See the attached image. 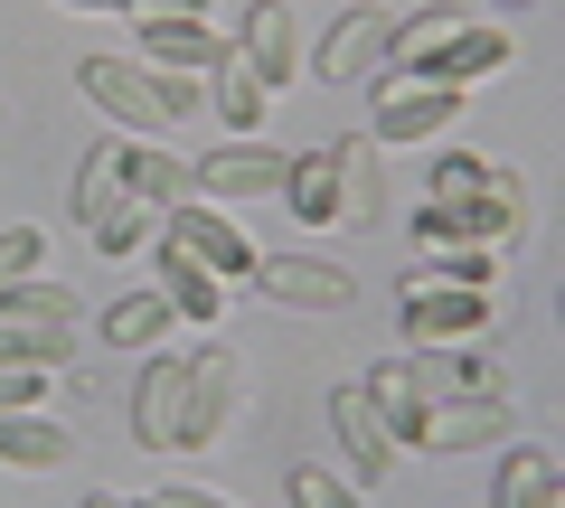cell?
<instances>
[{
  "mask_svg": "<svg viewBox=\"0 0 565 508\" xmlns=\"http://www.w3.org/2000/svg\"><path fill=\"white\" fill-rule=\"evenodd\" d=\"M76 85L114 114L122 142H161V132H180V122L199 114V85H189V76H161V66H141V57H85Z\"/></svg>",
  "mask_w": 565,
  "mask_h": 508,
  "instance_id": "1",
  "label": "cell"
},
{
  "mask_svg": "<svg viewBox=\"0 0 565 508\" xmlns=\"http://www.w3.org/2000/svg\"><path fill=\"white\" fill-rule=\"evenodd\" d=\"M85 339V311L66 283H20V292H0V367H66Z\"/></svg>",
  "mask_w": 565,
  "mask_h": 508,
  "instance_id": "2",
  "label": "cell"
},
{
  "mask_svg": "<svg viewBox=\"0 0 565 508\" xmlns=\"http://www.w3.org/2000/svg\"><path fill=\"white\" fill-rule=\"evenodd\" d=\"M462 114H471L462 85H434V76H405V66H386V76H377V104H367V142H377V151L444 142Z\"/></svg>",
  "mask_w": 565,
  "mask_h": 508,
  "instance_id": "3",
  "label": "cell"
},
{
  "mask_svg": "<svg viewBox=\"0 0 565 508\" xmlns=\"http://www.w3.org/2000/svg\"><path fill=\"white\" fill-rule=\"evenodd\" d=\"M236 424H245V358L226 339H199L189 348V452L236 443Z\"/></svg>",
  "mask_w": 565,
  "mask_h": 508,
  "instance_id": "4",
  "label": "cell"
},
{
  "mask_svg": "<svg viewBox=\"0 0 565 508\" xmlns=\"http://www.w3.org/2000/svg\"><path fill=\"white\" fill-rule=\"evenodd\" d=\"M500 292H462V283H424V273H405V329H415V348H471L481 329H500Z\"/></svg>",
  "mask_w": 565,
  "mask_h": 508,
  "instance_id": "5",
  "label": "cell"
},
{
  "mask_svg": "<svg viewBox=\"0 0 565 508\" xmlns=\"http://www.w3.org/2000/svg\"><path fill=\"white\" fill-rule=\"evenodd\" d=\"M386 47H396V20H386L377 0H359V10H340V20L321 29V47H311V76H321V85L386 76Z\"/></svg>",
  "mask_w": 565,
  "mask_h": 508,
  "instance_id": "6",
  "label": "cell"
},
{
  "mask_svg": "<svg viewBox=\"0 0 565 508\" xmlns=\"http://www.w3.org/2000/svg\"><path fill=\"white\" fill-rule=\"evenodd\" d=\"M282 170H292V151H274V142H217L199 170H189V198H207V207H245V198H274Z\"/></svg>",
  "mask_w": 565,
  "mask_h": 508,
  "instance_id": "7",
  "label": "cell"
},
{
  "mask_svg": "<svg viewBox=\"0 0 565 508\" xmlns=\"http://www.w3.org/2000/svg\"><path fill=\"white\" fill-rule=\"evenodd\" d=\"M245 283H255L274 311H349V302H359V283H349L330 255H255Z\"/></svg>",
  "mask_w": 565,
  "mask_h": 508,
  "instance_id": "8",
  "label": "cell"
},
{
  "mask_svg": "<svg viewBox=\"0 0 565 508\" xmlns=\"http://www.w3.org/2000/svg\"><path fill=\"white\" fill-rule=\"evenodd\" d=\"M132 443L141 452H189V348L141 367L132 387Z\"/></svg>",
  "mask_w": 565,
  "mask_h": 508,
  "instance_id": "9",
  "label": "cell"
},
{
  "mask_svg": "<svg viewBox=\"0 0 565 508\" xmlns=\"http://www.w3.org/2000/svg\"><path fill=\"white\" fill-rule=\"evenodd\" d=\"M519 424V406H490V396H434V406L405 424V452H481V443H500V433Z\"/></svg>",
  "mask_w": 565,
  "mask_h": 508,
  "instance_id": "10",
  "label": "cell"
},
{
  "mask_svg": "<svg viewBox=\"0 0 565 508\" xmlns=\"http://www.w3.org/2000/svg\"><path fill=\"white\" fill-rule=\"evenodd\" d=\"M161 236L180 245V255H199L217 283H245V273H255V245H245L236 217H226V207H207V198H180V207L161 217Z\"/></svg>",
  "mask_w": 565,
  "mask_h": 508,
  "instance_id": "11",
  "label": "cell"
},
{
  "mask_svg": "<svg viewBox=\"0 0 565 508\" xmlns=\"http://www.w3.org/2000/svg\"><path fill=\"white\" fill-rule=\"evenodd\" d=\"M359 387H367V406L386 414V433H396V452H405V424L444 396V358H434V348H405V358H377Z\"/></svg>",
  "mask_w": 565,
  "mask_h": 508,
  "instance_id": "12",
  "label": "cell"
},
{
  "mask_svg": "<svg viewBox=\"0 0 565 508\" xmlns=\"http://www.w3.org/2000/svg\"><path fill=\"white\" fill-rule=\"evenodd\" d=\"M226 47L255 66L264 95H282V85L302 76V29H292V10H282V0H255V10L236 20V39H226Z\"/></svg>",
  "mask_w": 565,
  "mask_h": 508,
  "instance_id": "13",
  "label": "cell"
},
{
  "mask_svg": "<svg viewBox=\"0 0 565 508\" xmlns=\"http://www.w3.org/2000/svg\"><path fill=\"white\" fill-rule=\"evenodd\" d=\"M330 433H340L349 480H386V471L405 462V452H396V433H386V414L367 406V387H330Z\"/></svg>",
  "mask_w": 565,
  "mask_h": 508,
  "instance_id": "14",
  "label": "cell"
},
{
  "mask_svg": "<svg viewBox=\"0 0 565 508\" xmlns=\"http://www.w3.org/2000/svg\"><path fill=\"white\" fill-rule=\"evenodd\" d=\"M509 66H519V39H509V29H481V20H471V29H452V39L434 47L424 66H405V76H434V85H462V95H471V85L509 76Z\"/></svg>",
  "mask_w": 565,
  "mask_h": 508,
  "instance_id": "15",
  "label": "cell"
},
{
  "mask_svg": "<svg viewBox=\"0 0 565 508\" xmlns=\"http://www.w3.org/2000/svg\"><path fill=\"white\" fill-rule=\"evenodd\" d=\"M114 188L170 217V207L189 198V161H180V151H161V142H122V132H114Z\"/></svg>",
  "mask_w": 565,
  "mask_h": 508,
  "instance_id": "16",
  "label": "cell"
},
{
  "mask_svg": "<svg viewBox=\"0 0 565 508\" xmlns=\"http://www.w3.org/2000/svg\"><path fill=\"white\" fill-rule=\"evenodd\" d=\"M132 29H141V66H161V76H189V85H199L207 66L226 57V39H217L207 20H132Z\"/></svg>",
  "mask_w": 565,
  "mask_h": 508,
  "instance_id": "17",
  "label": "cell"
},
{
  "mask_svg": "<svg viewBox=\"0 0 565 508\" xmlns=\"http://www.w3.org/2000/svg\"><path fill=\"white\" fill-rule=\"evenodd\" d=\"M199 104L226 122V142H255V132H264V114H274V95L255 85V66H245L236 47H226V57L207 66V95H199Z\"/></svg>",
  "mask_w": 565,
  "mask_h": 508,
  "instance_id": "18",
  "label": "cell"
},
{
  "mask_svg": "<svg viewBox=\"0 0 565 508\" xmlns=\"http://www.w3.org/2000/svg\"><path fill=\"white\" fill-rule=\"evenodd\" d=\"M151 264H161V302L180 311V321H199V329H217V321H226V283L199 264V255H180V245L161 236V245H151Z\"/></svg>",
  "mask_w": 565,
  "mask_h": 508,
  "instance_id": "19",
  "label": "cell"
},
{
  "mask_svg": "<svg viewBox=\"0 0 565 508\" xmlns=\"http://www.w3.org/2000/svg\"><path fill=\"white\" fill-rule=\"evenodd\" d=\"M490 508H565V471H556V452L509 443L500 471H490Z\"/></svg>",
  "mask_w": 565,
  "mask_h": 508,
  "instance_id": "20",
  "label": "cell"
},
{
  "mask_svg": "<svg viewBox=\"0 0 565 508\" xmlns=\"http://www.w3.org/2000/svg\"><path fill=\"white\" fill-rule=\"evenodd\" d=\"M76 462V433L57 414H0V471H66Z\"/></svg>",
  "mask_w": 565,
  "mask_h": 508,
  "instance_id": "21",
  "label": "cell"
},
{
  "mask_svg": "<svg viewBox=\"0 0 565 508\" xmlns=\"http://www.w3.org/2000/svg\"><path fill=\"white\" fill-rule=\"evenodd\" d=\"M274 198L292 207L302 226H340V161H330V151H302V161L282 170V188H274Z\"/></svg>",
  "mask_w": 565,
  "mask_h": 508,
  "instance_id": "22",
  "label": "cell"
},
{
  "mask_svg": "<svg viewBox=\"0 0 565 508\" xmlns=\"http://www.w3.org/2000/svg\"><path fill=\"white\" fill-rule=\"evenodd\" d=\"M170 329H180V311H170L161 292H122V302H104L95 339H104V348H161Z\"/></svg>",
  "mask_w": 565,
  "mask_h": 508,
  "instance_id": "23",
  "label": "cell"
},
{
  "mask_svg": "<svg viewBox=\"0 0 565 508\" xmlns=\"http://www.w3.org/2000/svg\"><path fill=\"white\" fill-rule=\"evenodd\" d=\"M330 161H340V226H377L386 217V198H377V142L349 132V142H330Z\"/></svg>",
  "mask_w": 565,
  "mask_h": 508,
  "instance_id": "24",
  "label": "cell"
},
{
  "mask_svg": "<svg viewBox=\"0 0 565 508\" xmlns=\"http://www.w3.org/2000/svg\"><path fill=\"white\" fill-rule=\"evenodd\" d=\"M85 236H95V255H151V245H161V207H141V198H114L95 226H85Z\"/></svg>",
  "mask_w": 565,
  "mask_h": 508,
  "instance_id": "25",
  "label": "cell"
},
{
  "mask_svg": "<svg viewBox=\"0 0 565 508\" xmlns=\"http://www.w3.org/2000/svg\"><path fill=\"white\" fill-rule=\"evenodd\" d=\"M452 29H471V10H452V0H424L415 20H396V47H386V66H424L434 47L452 39Z\"/></svg>",
  "mask_w": 565,
  "mask_h": 508,
  "instance_id": "26",
  "label": "cell"
},
{
  "mask_svg": "<svg viewBox=\"0 0 565 508\" xmlns=\"http://www.w3.org/2000/svg\"><path fill=\"white\" fill-rule=\"evenodd\" d=\"M444 387L452 396H490V406H519V377H509L490 348H452V358H444Z\"/></svg>",
  "mask_w": 565,
  "mask_h": 508,
  "instance_id": "27",
  "label": "cell"
},
{
  "mask_svg": "<svg viewBox=\"0 0 565 508\" xmlns=\"http://www.w3.org/2000/svg\"><path fill=\"white\" fill-rule=\"evenodd\" d=\"M282 489H292V508H367V489L340 480L330 462H292V471H282Z\"/></svg>",
  "mask_w": 565,
  "mask_h": 508,
  "instance_id": "28",
  "label": "cell"
},
{
  "mask_svg": "<svg viewBox=\"0 0 565 508\" xmlns=\"http://www.w3.org/2000/svg\"><path fill=\"white\" fill-rule=\"evenodd\" d=\"M500 264L509 255H481V245H452V255H424V283H462V292H500Z\"/></svg>",
  "mask_w": 565,
  "mask_h": 508,
  "instance_id": "29",
  "label": "cell"
},
{
  "mask_svg": "<svg viewBox=\"0 0 565 508\" xmlns=\"http://www.w3.org/2000/svg\"><path fill=\"white\" fill-rule=\"evenodd\" d=\"M39 264H47V226H0V292L39 283Z\"/></svg>",
  "mask_w": 565,
  "mask_h": 508,
  "instance_id": "30",
  "label": "cell"
},
{
  "mask_svg": "<svg viewBox=\"0 0 565 508\" xmlns=\"http://www.w3.org/2000/svg\"><path fill=\"white\" fill-rule=\"evenodd\" d=\"M57 406V367H0V414H47Z\"/></svg>",
  "mask_w": 565,
  "mask_h": 508,
  "instance_id": "31",
  "label": "cell"
},
{
  "mask_svg": "<svg viewBox=\"0 0 565 508\" xmlns=\"http://www.w3.org/2000/svg\"><path fill=\"white\" fill-rule=\"evenodd\" d=\"M114 198H122V188H114V142H95V151H85V170H76V217L95 226Z\"/></svg>",
  "mask_w": 565,
  "mask_h": 508,
  "instance_id": "32",
  "label": "cell"
},
{
  "mask_svg": "<svg viewBox=\"0 0 565 508\" xmlns=\"http://www.w3.org/2000/svg\"><path fill=\"white\" fill-rule=\"evenodd\" d=\"M132 20H207V0H132Z\"/></svg>",
  "mask_w": 565,
  "mask_h": 508,
  "instance_id": "33",
  "label": "cell"
},
{
  "mask_svg": "<svg viewBox=\"0 0 565 508\" xmlns=\"http://www.w3.org/2000/svg\"><path fill=\"white\" fill-rule=\"evenodd\" d=\"M161 508H226L217 489H161Z\"/></svg>",
  "mask_w": 565,
  "mask_h": 508,
  "instance_id": "34",
  "label": "cell"
},
{
  "mask_svg": "<svg viewBox=\"0 0 565 508\" xmlns=\"http://www.w3.org/2000/svg\"><path fill=\"white\" fill-rule=\"evenodd\" d=\"M57 10H122V20H132V0H57Z\"/></svg>",
  "mask_w": 565,
  "mask_h": 508,
  "instance_id": "35",
  "label": "cell"
},
{
  "mask_svg": "<svg viewBox=\"0 0 565 508\" xmlns=\"http://www.w3.org/2000/svg\"><path fill=\"white\" fill-rule=\"evenodd\" d=\"M490 10H509V20H519V10H546V0H490Z\"/></svg>",
  "mask_w": 565,
  "mask_h": 508,
  "instance_id": "36",
  "label": "cell"
},
{
  "mask_svg": "<svg viewBox=\"0 0 565 508\" xmlns=\"http://www.w3.org/2000/svg\"><path fill=\"white\" fill-rule=\"evenodd\" d=\"M85 508H122V499H85Z\"/></svg>",
  "mask_w": 565,
  "mask_h": 508,
  "instance_id": "37",
  "label": "cell"
},
{
  "mask_svg": "<svg viewBox=\"0 0 565 508\" xmlns=\"http://www.w3.org/2000/svg\"><path fill=\"white\" fill-rule=\"evenodd\" d=\"M132 508H161V499H132Z\"/></svg>",
  "mask_w": 565,
  "mask_h": 508,
  "instance_id": "38",
  "label": "cell"
},
{
  "mask_svg": "<svg viewBox=\"0 0 565 508\" xmlns=\"http://www.w3.org/2000/svg\"><path fill=\"white\" fill-rule=\"evenodd\" d=\"M0 122H10V104H0Z\"/></svg>",
  "mask_w": 565,
  "mask_h": 508,
  "instance_id": "39",
  "label": "cell"
}]
</instances>
